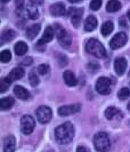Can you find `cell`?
<instances>
[{"label":"cell","instance_id":"cell-1","mask_svg":"<svg viewBox=\"0 0 130 152\" xmlns=\"http://www.w3.org/2000/svg\"><path fill=\"white\" fill-rule=\"evenodd\" d=\"M74 127L71 122H64L55 129V137L60 144H68L74 137Z\"/></svg>","mask_w":130,"mask_h":152},{"label":"cell","instance_id":"cell-2","mask_svg":"<svg viewBox=\"0 0 130 152\" xmlns=\"http://www.w3.org/2000/svg\"><path fill=\"white\" fill-rule=\"evenodd\" d=\"M86 50H87V53L92 54V55L98 57V58H104L105 55H106L105 47L102 45L97 39L94 38L89 39L86 42Z\"/></svg>","mask_w":130,"mask_h":152},{"label":"cell","instance_id":"cell-3","mask_svg":"<svg viewBox=\"0 0 130 152\" xmlns=\"http://www.w3.org/2000/svg\"><path fill=\"white\" fill-rule=\"evenodd\" d=\"M94 145L98 152H107L111 149V141L105 132H98L94 136Z\"/></svg>","mask_w":130,"mask_h":152},{"label":"cell","instance_id":"cell-4","mask_svg":"<svg viewBox=\"0 0 130 152\" xmlns=\"http://www.w3.org/2000/svg\"><path fill=\"white\" fill-rule=\"evenodd\" d=\"M54 30H55V36L58 40V42L63 47L68 48L69 46H71V41H72L71 36L68 33V31L65 30L64 28H62L60 24H55V29Z\"/></svg>","mask_w":130,"mask_h":152},{"label":"cell","instance_id":"cell-5","mask_svg":"<svg viewBox=\"0 0 130 152\" xmlns=\"http://www.w3.org/2000/svg\"><path fill=\"white\" fill-rule=\"evenodd\" d=\"M112 89V81L106 77H100L96 81V91L102 95H107Z\"/></svg>","mask_w":130,"mask_h":152},{"label":"cell","instance_id":"cell-6","mask_svg":"<svg viewBox=\"0 0 130 152\" xmlns=\"http://www.w3.org/2000/svg\"><path fill=\"white\" fill-rule=\"evenodd\" d=\"M36 115H37V119L39 122L41 124H47V122L50 121L52 117H53V112H52V109L46 105H42V107H39L36 111Z\"/></svg>","mask_w":130,"mask_h":152},{"label":"cell","instance_id":"cell-7","mask_svg":"<svg viewBox=\"0 0 130 152\" xmlns=\"http://www.w3.org/2000/svg\"><path fill=\"white\" fill-rule=\"evenodd\" d=\"M34 126H36V121L31 115L25 114L22 117V119H21V130H22L24 135H30L34 129Z\"/></svg>","mask_w":130,"mask_h":152},{"label":"cell","instance_id":"cell-8","mask_svg":"<svg viewBox=\"0 0 130 152\" xmlns=\"http://www.w3.org/2000/svg\"><path fill=\"white\" fill-rule=\"evenodd\" d=\"M128 41V37L124 32H120V33H116L113 38L111 39L110 41V47L112 49H118V48H121L122 46L126 45V42Z\"/></svg>","mask_w":130,"mask_h":152},{"label":"cell","instance_id":"cell-9","mask_svg":"<svg viewBox=\"0 0 130 152\" xmlns=\"http://www.w3.org/2000/svg\"><path fill=\"white\" fill-rule=\"evenodd\" d=\"M81 109V105L80 104H70V105H64V107H61L58 109V114L61 117H68V115H71V114H74L79 112Z\"/></svg>","mask_w":130,"mask_h":152},{"label":"cell","instance_id":"cell-10","mask_svg":"<svg viewBox=\"0 0 130 152\" xmlns=\"http://www.w3.org/2000/svg\"><path fill=\"white\" fill-rule=\"evenodd\" d=\"M82 14H84V10L81 8H70L69 9V15L71 17V22L74 26H79V24L81 22V18H82Z\"/></svg>","mask_w":130,"mask_h":152},{"label":"cell","instance_id":"cell-11","mask_svg":"<svg viewBox=\"0 0 130 152\" xmlns=\"http://www.w3.org/2000/svg\"><path fill=\"white\" fill-rule=\"evenodd\" d=\"M114 70H115V72H116V75L122 76L123 73L126 72V70H127V61H126V58H123V57H118V58H115Z\"/></svg>","mask_w":130,"mask_h":152},{"label":"cell","instance_id":"cell-12","mask_svg":"<svg viewBox=\"0 0 130 152\" xmlns=\"http://www.w3.org/2000/svg\"><path fill=\"white\" fill-rule=\"evenodd\" d=\"M54 31L55 30H54L52 26H47L45 32H44V36H42L41 39L38 41V46L45 45V44L50 42V41L54 39Z\"/></svg>","mask_w":130,"mask_h":152},{"label":"cell","instance_id":"cell-13","mask_svg":"<svg viewBox=\"0 0 130 152\" xmlns=\"http://www.w3.org/2000/svg\"><path fill=\"white\" fill-rule=\"evenodd\" d=\"M15 137L13 135L5 137L4 140V152H14L15 151Z\"/></svg>","mask_w":130,"mask_h":152},{"label":"cell","instance_id":"cell-14","mask_svg":"<svg viewBox=\"0 0 130 152\" xmlns=\"http://www.w3.org/2000/svg\"><path fill=\"white\" fill-rule=\"evenodd\" d=\"M14 94H15V96L17 99H23V101L30 99V93L26 91L23 86H18V85L15 86L14 87Z\"/></svg>","mask_w":130,"mask_h":152},{"label":"cell","instance_id":"cell-15","mask_svg":"<svg viewBox=\"0 0 130 152\" xmlns=\"http://www.w3.org/2000/svg\"><path fill=\"white\" fill-rule=\"evenodd\" d=\"M50 14L53 16H62L65 14V6L62 2H57L50 6Z\"/></svg>","mask_w":130,"mask_h":152},{"label":"cell","instance_id":"cell-16","mask_svg":"<svg viewBox=\"0 0 130 152\" xmlns=\"http://www.w3.org/2000/svg\"><path fill=\"white\" fill-rule=\"evenodd\" d=\"M105 117H106V119L108 120H111V119H113L114 117H118V118H122V112L120 111V110H118L116 107H107L106 110H105Z\"/></svg>","mask_w":130,"mask_h":152},{"label":"cell","instance_id":"cell-17","mask_svg":"<svg viewBox=\"0 0 130 152\" xmlns=\"http://www.w3.org/2000/svg\"><path fill=\"white\" fill-rule=\"evenodd\" d=\"M97 24L98 23H97V20L95 16H88L84 22V30L87 32H92L97 28Z\"/></svg>","mask_w":130,"mask_h":152},{"label":"cell","instance_id":"cell-18","mask_svg":"<svg viewBox=\"0 0 130 152\" xmlns=\"http://www.w3.org/2000/svg\"><path fill=\"white\" fill-rule=\"evenodd\" d=\"M63 79H64L65 84L70 87H73L77 85V78L73 75V72H71V71H65L63 75Z\"/></svg>","mask_w":130,"mask_h":152},{"label":"cell","instance_id":"cell-19","mask_svg":"<svg viewBox=\"0 0 130 152\" xmlns=\"http://www.w3.org/2000/svg\"><path fill=\"white\" fill-rule=\"evenodd\" d=\"M28 49L29 47L28 45L24 42V41H18L15 46H14V52L17 56H22V55H25L28 53Z\"/></svg>","mask_w":130,"mask_h":152},{"label":"cell","instance_id":"cell-20","mask_svg":"<svg viewBox=\"0 0 130 152\" xmlns=\"http://www.w3.org/2000/svg\"><path fill=\"white\" fill-rule=\"evenodd\" d=\"M24 70L21 66H17V68L13 69L12 71H10V73H9V76L8 78L12 80V81H15V80H18V79H21L22 77L24 76Z\"/></svg>","mask_w":130,"mask_h":152},{"label":"cell","instance_id":"cell-21","mask_svg":"<svg viewBox=\"0 0 130 152\" xmlns=\"http://www.w3.org/2000/svg\"><path fill=\"white\" fill-rule=\"evenodd\" d=\"M39 31H40V25L39 24H33V25H31L30 28L26 29V37L30 40H33L38 36Z\"/></svg>","mask_w":130,"mask_h":152},{"label":"cell","instance_id":"cell-22","mask_svg":"<svg viewBox=\"0 0 130 152\" xmlns=\"http://www.w3.org/2000/svg\"><path fill=\"white\" fill-rule=\"evenodd\" d=\"M120 8H121V2H120L119 0H108V2H107V5H106L107 12H110V13H115V12H118Z\"/></svg>","mask_w":130,"mask_h":152},{"label":"cell","instance_id":"cell-23","mask_svg":"<svg viewBox=\"0 0 130 152\" xmlns=\"http://www.w3.org/2000/svg\"><path fill=\"white\" fill-rule=\"evenodd\" d=\"M26 15L29 16V18H31V20H37L39 17V12L37 9V6H34L32 4L29 5L26 7Z\"/></svg>","mask_w":130,"mask_h":152},{"label":"cell","instance_id":"cell-24","mask_svg":"<svg viewBox=\"0 0 130 152\" xmlns=\"http://www.w3.org/2000/svg\"><path fill=\"white\" fill-rule=\"evenodd\" d=\"M113 29H114L113 23L111 22V21H106V22L102 25L100 31H102V34H103L104 37H106V36H110V33H112Z\"/></svg>","mask_w":130,"mask_h":152},{"label":"cell","instance_id":"cell-25","mask_svg":"<svg viewBox=\"0 0 130 152\" xmlns=\"http://www.w3.org/2000/svg\"><path fill=\"white\" fill-rule=\"evenodd\" d=\"M13 104H14V99L12 97H5V99H0V109L2 111L9 110L10 107H13Z\"/></svg>","mask_w":130,"mask_h":152},{"label":"cell","instance_id":"cell-26","mask_svg":"<svg viewBox=\"0 0 130 152\" xmlns=\"http://www.w3.org/2000/svg\"><path fill=\"white\" fill-rule=\"evenodd\" d=\"M15 37V32L13 30H5L2 32V34H1V44H5V42H7V41H10V40H13Z\"/></svg>","mask_w":130,"mask_h":152},{"label":"cell","instance_id":"cell-27","mask_svg":"<svg viewBox=\"0 0 130 152\" xmlns=\"http://www.w3.org/2000/svg\"><path fill=\"white\" fill-rule=\"evenodd\" d=\"M10 84H12V80L8 77L2 78L0 80V93H5L8 89V87L10 86Z\"/></svg>","mask_w":130,"mask_h":152},{"label":"cell","instance_id":"cell-28","mask_svg":"<svg viewBox=\"0 0 130 152\" xmlns=\"http://www.w3.org/2000/svg\"><path fill=\"white\" fill-rule=\"evenodd\" d=\"M12 60V54H10V50H8V49H5V50H2L1 53H0V61L2 62V63H7Z\"/></svg>","mask_w":130,"mask_h":152},{"label":"cell","instance_id":"cell-29","mask_svg":"<svg viewBox=\"0 0 130 152\" xmlns=\"http://www.w3.org/2000/svg\"><path fill=\"white\" fill-rule=\"evenodd\" d=\"M29 79H30V84L31 86H33V87H37L39 85V78L37 76V73H36V71L34 70H32L30 72V75H29Z\"/></svg>","mask_w":130,"mask_h":152},{"label":"cell","instance_id":"cell-30","mask_svg":"<svg viewBox=\"0 0 130 152\" xmlns=\"http://www.w3.org/2000/svg\"><path fill=\"white\" fill-rule=\"evenodd\" d=\"M130 96V89L129 88H121V91L118 93V97L120 99H127Z\"/></svg>","mask_w":130,"mask_h":152},{"label":"cell","instance_id":"cell-31","mask_svg":"<svg viewBox=\"0 0 130 152\" xmlns=\"http://www.w3.org/2000/svg\"><path fill=\"white\" fill-rule=\"evenodd\" d=\"M49 71H50V68H49L48 64H41V65H39L38 66V72H39V75H41V76H46V75H48Z\"/></svg>","mask_w":130,"mask_h":152},{"label":"cell","instance_id":"cell-32","mask_svg":"<svg viewBox=\"0 0 130 152\" xmlns=\"http://www.w3.org/2000/svg\"><path fill=\"white\" fill-rule=\"evenodd\" d=\"M87 69H88L89 71H92V73H95V72H97V71L99 70V64H98V63H96V62L88 63V65H87Z\"/></svg>","mask_w":130,"mask_h":152},{"label":"cell","instance_id":"cell-33","mask_svg":"<svg viewBox=\"0 0 130 152\" xmlns=\"http://www.w3.org/2000/svg\"><path fill=\"white\" fill-rule=\"evenodd\" d=\"M102 0H92L90 2V9L92 10H98L100 7H102Z\"/></svg>","mask_w":130,"mask_h":152},{"label":"cell","instance_id":"cell-34","mask_svg":"<svg viewBox=\"0 0 130 152\" xmlns=\"http://www.w3.org/2000/svg\"><path fill=\"white\" fill-rule=\"evenodd\" d=\"M15 5L17 10H22L24 7V0H15Z\"/></svg>","mask_w":130,"mask_h":152},{"label":"cell","instance_id":"cell-35","mask_svg":"<svg viewBox=\"0 0 130 152\" xmlns=\"http://www.w3.org/2000/svg\"><path fill=\"white\" fill-rule=\"evenodd\" d=\"M30 2L34 6H40L44 4V0H30Z\"/></svg>","mask_w":130,"mask_h":152},{"label":"cell","instance_id":"cell-36","mask_svg":"<svg viewBox=\"0 0 130 152\" xmlns=\"http://www.w3.org/2000/svg\"><path fill=\"white\" fill-rule=\"evenodd\" d=\"M31 63H32V58L31 57H28V58H25L22 61V64L25 65V66H28V65H31Z\"/></svg>","mask_w":130,"mask_h":152},{"label":"cell","instance_id":"cell-37","mask_svg":"<svg viewBox=\"0 0 130 152\" xmlns=\"http://www.w3.org/2000/svg\"><path fill=\"white\" fill-rule=\"evenodd\" d=\"M77 152H88V150H87L84 146H78Z\"/></svg>","mask_w":130,"mask_h":152},{"label":"cell","instance_id":"cell-38","mask_svg":"<svg viewBox=\"0 0 130 152\" xmlns=\"http://www.w3.org/2000/svg\"><path fill=\"white\" fill-rule=\"evenodd\" d=\"M70 2H73V4H77V2H80L81 0H69Z\"/></svg>","mask_w":130,"mask_h":152},{"label":"cell","instance_id":"cell-39","mask_svg":"<svg viewBox=\"0 0 130 152\" xmlns=\"http://www.w3.org/2000/svg\"><path fill=\"white\" fill-rule=\"evenodd\" d=\"M127 16H128V20L130 21V10L128 12V14H127Z\"/></svg>","mask_w":130,"mask_h":152},{"label":"cell","instance_id":"cell-40","mask_svg":"<svg viewBox=\"0 0 130 152\" xmlns=\"http://www.w3.org/2000/svg\"><path fill=\"white\" fill-rule=\"evenodd\" d=\"M1 1H2V2H4V4H6V2H8V1H9V0H1Z\"/></svg>","mask_w":130,"mask_h":152},{"label":"cell","instance_id":"cell-41","mask_svg":"<svg viewBox=\"0 0 130 152\" xmlns=\"http://www.w3.org/2000/svg\"><path fill=\"white\" fill-rule=\"evenodd\" d=\"M128 110H129V111H130V102H129V103H128Z\"/></svg>","mask_w":130,"mask_h":152},{"label":"cell","instance_id":"cell-42","mask_svg":"<svg viewBox=\"0 0 130 152\" xmlns=\"http://www.w3.org/2000/svg\"><path fill=\"white\" fill-rule=\"evenodd\" d=\"M129 76H130V70H129Z\"/></svg>","mask_w":130,"mask_h":152}]
</instances>
